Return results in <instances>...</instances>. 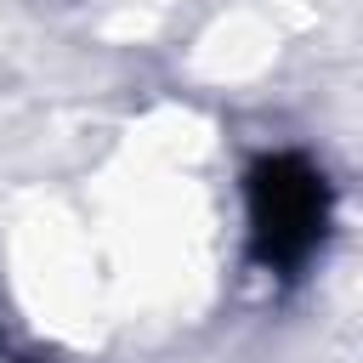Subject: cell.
<instances>
[{
  "label": "cell",
  "instance_id": "1",
  "mask_svg": "<svg viewBox=\"0 0 363 363\" xmlns=\"http://www.w3.org/2000/svg\"><path fill=\"white\" fill-rule=\"evenodd\" d=\"M250 261L272 278H295L329 233V187L301 153H272L244 182Z\"/></svg>",
  "mask_w": 363,
  "mask_h": 363
},
{
  "label": "cell",
  "instance_id": "2",
  "mask_svg": "<svg viewBox=\"0 0 363 363\" xmlns=\"http://www.w3.org/2000/svg\"><path fill=\"white\" fill-rule=\"evenodd\" d=\"M0 363H17V357H11V352H6V346H0Z\"/></svg>",
  "mask_w": 363,
  "mask_h": 363
}]
</instances>
